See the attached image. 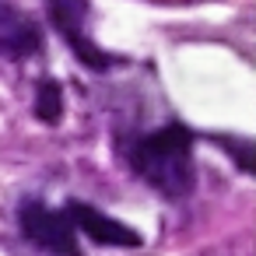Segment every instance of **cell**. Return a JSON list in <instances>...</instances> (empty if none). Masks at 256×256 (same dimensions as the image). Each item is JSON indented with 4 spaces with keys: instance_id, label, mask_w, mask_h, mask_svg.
<instances>
[{
    "instance_id": "1",
    "label": "cell",
    "mask_w": 256,
    "mask_h": 256,
    "mask_svg": "<svg viewBox=\"0 0 256 256\" xmlns=\"http://www.w3.org/2000/svg\"><path fill=\"white\" fill-rule=\"evenodd\" d=\"M193 130L179 120L140 134L126 148V162L137 179H144L151 190H158L165 200H182L196 186V165H193Z\"/></svg>"
},
{
    "instance_id": "2",
    "label": "cell",
    "mask_w": 256,
    "mask_h": 256,
    "mask_svg": "<svg viewBox=\"0 0 256 256\" xmlns=\"http://www.w3.org/2000/svg\"><path fill=\"white\" fill-rule=\"evenodd\" d=\"M18 228L32 246H39L50 256H81L78 228H74L70 214L46 207L39 196H25L18 204Z\"/></svg>"
},
{
    "instance_id": "3",
    "label": "cell",
    "mask_w": 256,
    "mask_h": 256,
    "mask_svg": "<svg viewBox=\"0 0 256 256\" xmlns=\"http://www.w3.org/2000/svg\"><path fill=\"white\" fill-rule=\"evenodd\" d=\"M46 14H50V25L64 36V42L70 46V53L78 56L81 67L102 74L109 70L112 64H120L112 53H106L102 46H95L88 36H84V14H88V0H46Z\"/></svg>"
},
{
    "instance_id": "4",
    "label": "cell",
    "mask_w": 256,
    "mask_h": 256,
    "mask_svg": "<svg viewBox=\"0 0 256 256\" xmlns=\"http://www.w3.org/2000/svg\"><path fill=\"white\" fill-rule=\"evenodd\" d=\"M67 214H70V221H74V228L81 232V235H88L92 242H98V246H116V249H137L144 238H140V232L137 228H130V224H123V221H116V218H109V214H102L95 204H88V200H67V207H64Z\"/></svg>"
},
{
    "instance_id": "5",
    "label": "cell",
    "mask_w": 256,
    "mask_h": 256,
    "mask_svg": "<svg viewBox=\"0 0 256 256\" xmlns=\"http://www.w3.org/2000/svg\"><path fill=\"white\" fill-rule=\"evenodd\" d=\"M42 50V28L25 11L0 4V53L11 60H28Z\"/></svg>"
},
{
    "instance_id": "6",
    "label": "cell",
    "mask_w": 256,
    "mask_h": 256,
    "mask_svg": "<svg viewBox=\"0 0 256 256\" xmlns=\"http://www.w3.org/2000/svg\"><path fill=\"white\" fill-rule=\"evenodd\" d=\"M32 109L46 126H56L64 120V84L56 78H42L39 88H36V106Z\"/></svg>"
}]
</instances>
